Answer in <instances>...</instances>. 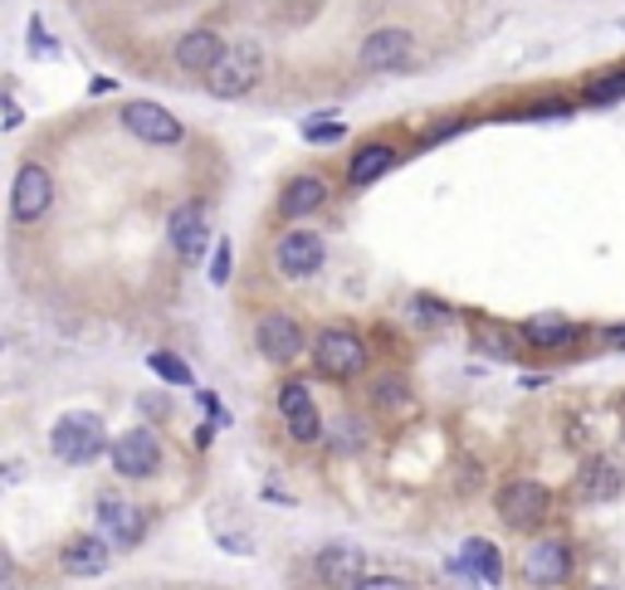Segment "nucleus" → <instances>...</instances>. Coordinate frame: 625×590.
Returning a JSON list of instances; mask_svg holds the SVG:
<instances>
[{"label": "nucleus", "instance_id": "423d86ee", "mask_svg": "<svg viewBox=\"0 0 625 590\" xmlns=\"http://www.w3.org/2000/svg\"><path fill=\"white\" fill-rule=\"evenodd\" d=\"M255 346H259V356H264L269 366H294L298 356L312 346V337L304 332V322L294 318V312H284V308H274V312H259V322H255Z\"/></svg>", "mask_w": 625, "mask_h": 590}, {"label": "nucleus", "instance_id": "9b49d317", "mask_svg": "<svg viewBox=\"0 0 625 590\" xmlns=\"http://www.w3.org/2000/svg\"><path fill=\"white\" fill-rule=\"evenodd\" d=\"M332 200V186L322 172H294L284 186H279L274 200V220L279 225H298V220H312L322 205Z\"/></svg>", "mask_w": 625, "mask_h": 590}, {"label": "nucleus", "instance_id": "a211bd4d", "mask_svg": "<svg viewBox=\"0 0 625 590\" xmlns=\"http://www.w3.org/2000/svg\"><path fill=\"white\" fill-rule=\"evenodd\" d=\"M113 566V542L103 532H79L64 542V552H59V571L64 576H79V581H89V576H103Z\"/></svg>", "mask_w": 625, "mask_h": 590}, {"label": "nucleus", "instance_id": "2eb2a0df", "mask_svg": "<svg viewBox=\"0 0 625 590\" xmlns=\"http://www.w3.org/2000/svg\"><path fill=\"white\" fill-rule=\"evenodd\" d=\"M225 49H231V45L221 39V30L196 25V30H186V35L172 45V64L181 69V73H196V79H205V73L221 64Z\"/></svg>", "mask_w": 625, "mask_h": 590}, {"label": "nucleus", "instance_id": "9d476101", "mask_svg": "<svg viewBox=\"0 0 625 590\" xmlns=\"http://www.w3.org/2000/svg\"><path fill=\"white\" fill-rule=\"evenodd\" d=\"M55 210V172L39 162H25L10 186V220L15 225H39Z\"/></svg>", "mask_w": 625, "mask_h": 590}, {"label": "nucleus", "instance_id": "7c9ffc66", "mask_svg": "<svg viewBox=\"0 0 625 590\" xmlns=\"http://www.w3.org/2000/svg\"><path fill=\"white\" fill-rule=\"evenodd\" d=\"M352 590H415V586L401 581V576H362Z\"/></svg>", "mask_w": 625, "mask_h": 590}, {"label": "nucleus", "instance_id": "c756f323", "mask_svg": "<svg viewBox=\"0 0 625 590\" xmlns=\"http://www.w3.org/2000/svg\"><path fill=\"white\" fill-rule=\"evenodd\" d=\"M231 239H221V245H215V259H211V283L215 288H225V283H231Z\"/></svg>", "mask_w": 625, "mask_h": 590}, {"label": "nucleus", "instance_id": "6e6552de", "mask_svg": "<svg viewBox=\"0 0 625 590\" xmlns=\"http://www.w3.org/2000/svg\"><path fill=\"white\" fill-rule=\"evenodd\" d=\"M108 463H113V473L128 483L156 479V469H162V439H156V429H148V425L122 429L108 449Z\"/></svg>", "mask_w": 625, "mask_h": 590}, {"label": "nucleus", "instance_id": "ddd939ff", "mask_svg": "<svg viewBox=\"0 0 625 590\" xmlns=\"http://www.w3.org/2000/svg\"><path fill=\"white\" fill-rule=\"evenodd\" d=\"M166 239H172V249L181 263H201L205 245H211V210H205V200L176 205L172 220H166Z\"/></svg>", "mask_w": 625, "mask_h": 590}, {"label": "nucleus", "instance_id": "20e7f679", "mask_svg": "<svg viewBox=\"0 0 625 590\" xmlns=\"http://www.w3.org/2000/svg\"><path fill=\"white\" fill-rule=\"evenodd\" d=\"M264 79V55H259V45H249V39H239V45H231L221 55V64H215L211 73H205V93L211 98H221V103H235V98H245L255 83Z\"/></svg>", "mask_w": 625, "mask_h": 590}, {"label": "nucleus", "instance_id": "4be33fe9", "mask_svg": "<svg viewBox=\"0 0 625 590\" xmlns=\"http://www.w3.org/2000/svg\"><path fill=\"white\" fill-rule=\"evenodd\" d=\"M464 566H469V576H479L484 586H504V556H498V546L484 542V536H469L464 542Z\"/></svg>", "mask_w": 625, "mask_h": 590}, {"label": "nucleus", "instance_id": "2f4dec72", "mask_svg": "<svg viewBox=\"0 0 625 590\" xmlns=\"http://www.w3.org/2000/svg\"><path fill=\"white\" fill-rule=\"evenodd\" d=\"M138 410H142V415H148V420H156V415H172V400H166V396H142L138 400Z\"/></svg>", "mask_w": 625, "mask_h": 590}, {"label": "nucleus", "instance_id": "cd10ccee", "mask_svg": "<svg viewBox=\"0 0 625 590\" xmlns=\"http://www.w3.org/2000/svg\"><path fill=\"white\" fill-rule=\"evenodd\" d=\"M367 445V429H362V420L357 415H338V425H332V449H338V455H357V449Z\"/></svg>", "mask_w": 625, "mask_h": 590}, {"label": "nucleus", "instance_id": "5701e85b", "mask_svg": "<svg viewBox=\"0 0 625 590\" xmlns=\"http://www.w3.org/2000/svg\"><path fill=\"white\" fill-rule=\"evenodd\" d=\"M312 405H318V400H312L308 376H284V381H279V396H274L279 420H294V415H304V410H312Z\"/></svg>", "mask_w": 625, "mask_h": 590}, {"label": "nucleus", "instance_id": "7ed1b4c3", "mask_svg": "<svg viewBox=\"0 0 625 590\" xmlns=\"http://www.w3.org/2000/svg\"><path fill=\"white\" fill-rule=\"evenodd\" d=\"M118 122H122V132H128L132 142H142V146H166V152L186 146V122L176 118L172 108L152 103V98L122 103V108H118Z\"/></svg>", "mask_w": 625, "mask_h": 590}, {"label": "nucleus", "instance_id": "aec40b11", "mask_svg": "<svg viewBox=\"0 0 625 590\" xmlns=\"http://www.w3.org/2000/svg\"><path fill=\"white\" fill-rule=\"evenodd\" d=\"M625 493V469L606 455H591L587 463L577 469V498L581 503H611Z\"/></svg>", "mask_w": 625, "mask_h": 590}, {"label": "nucleus", "instance_id": "c85d7f7f", "mask_svg": "<svg viewBox=\"0 0 625 590\" xmlns=\"http://www.w3.org/2000/svg\"><path fill=\"white\" fill-rule=\"evenodd\" d=\"M304 137L312 146H322V142H342L347 128H342V122H304Z\"/></svg>", "mask_w": 625, "mask_h": 590}, {"label": "nucleus", "instance_id": "dca6fc26", "mask_svg": "<svg viewBox=\"0 0 625 590\" xmlns=\"http://www.w3.org/2000/svg\"><path fill=\"white\" fill-rule=\"evenodd\" d=\"M518 337H523L528 346H538V352H571V346L587 342V328L562 318V312H538V318L518 322Z\"/></svg>", "mask_w": 625, "mask_h": 590}, {"label": "nucleus", "instance_id": "f257e3e1", "mask_svg": "<svg viewBox=\"0 0 625 590\" xmlns=\"http://www.w3.org/2000/svg\"><path fill=\"white\" fill-rule=\"evenodd\" d=\"M367 337L357 328H347V322H332V328H322L312 337V371L322 376V381L332 386H347L357 381L362 371H367Z\"/></svg>", "mask_w": 625, "mask_h": 590}, {"label": "nucleus", "instance_id": "bb28decb", "mask_svg": "<svg viewBox=\"0 0 625 590\" xmlns=\"http://www.w3.org/2000/svg\"><path fill=\"white\" fill-rule=\"evenodd\" d=\"M411 312L425 322V328H450V322H455V308L445 298H435V293H415Z\"/></svg>", "mask_w": 625, "mask_h": 590}, {"label": "nucleus", "instance_id": "f8f14e48", "mask_svg": "<svg viewBox=\"0 0 625 590\" xmlns=\"http://www.w3.org/2000/svg\"><path fill=\"white\" fill-rule=\"evenodd\" d=\"M411 55H415V39L405 25H377V30H367V39L357 45V64L367 73H396L411 64Z\"/></svg>", "mask_w": 625, "mask_h": 590}, {"label": "nucleus", "instance_id": "412c9836", "mask_svg": "<svg viewBox=\"0 0 625 590\" xmlns=\"http://www.w3.org/2000/svg\"><path fill=\"white\" fill-rule=\"evenodd\" d=\"M372 410L387 420H401L415 410V391L411 381H405V371H381L377 381H372Z\"/></svg>", "mask_w": 625, "mask_h": 590}, {"label": "nucleus", "instance_id": "72a5a7b5", "mask_svg": "<svg viewBox=\"0 0 625 590\" xmlns=\"http://www.w3.org/2000/svg\"><path fill=\"white\" fill-rule=\"evenodd\" d=\"M597 337L611 346V352H625V322H616V328H601Z\"/></svg>", "mask_w": 625, "mask_h": 590}, {"label": "nucleus", "instance_id": "6ab92c4d", "mask_svg": "<svg viewBox=\"0 0 625 590\" xmlns=\"http://www.w3.org/2000/svg\"><path fill=\"white\" fill-rule=\"evenodd\" d=\"M312 576H318L322 586L352 590L362 576H367V556H362L357 546H347V542H332V546H322V552L312 556Z\"/></svg>", "mask_w": 625, "mask_h": 590}, {"label": "nucleus", "instance_id": "473e14b6", "mask_svg": "<svg viewBox=\"0 0 625 590\" xmlns=\"http://www.w3.org/2000/svg\"><path fill=\"white\" fill-rule=\"evenodd\" d=\"M39 49H45V55H55V39L45 35V25H39V20H30V55H39Z\"/></svg>", "mask_w": 625, "mask_h": 590}, {"label": "nucleus", "instance_id": "b1692460", "mask_svg": "<svg viewBox=\"0 0 625 590\" xmlns=\"http://www.w3.org/2000/svg\"><path fill=\"white\" fill-rule=\"evenodd\" d=\"M625 98V69H611L601 73V79H591L587 88H581V108H611V103Z\"/></svg>", "mask_w": 625, "mask_h": 590}, {"label": "nucleus", "instance_id": "4468645a", "mask_svg": "<svg viewBox=\"0 0 625 590\" xmlns=\"http://www.w3.org/2000/svg\"><path fill=\"white\" fill-rule=\"evenodd\" d=\"M523 581L533 590H557L571 581V546L562 536H538L523 552Z\"/></svg>", "mask_w": 625, "mask_h": 590}, {"label": "nucleus", "instance_id": "a878e982", "mask_svg": "<svg viewBox=\"0 0 625 590\" xmlns=\"http://www.w3.org/2000/svg\"><path fill=\"white\" fill-rule=\"evenodd\" d=\"M284 429H288V439H294V445H318L322 435H328V425H322V410L312 405V410H304V415H294V420H284Z\"/></svg>", "mask_w": 625, "mask_h": 590}, {"label": "nucleus", "instance_id": "0eeeda50", "mask_svg": "<svg viewBox=\"0 0 625 590\" xmlns=\"http://www.w3.org/2000/svg\"><path fill=\"white\" fill-rule=\"evenodd\" d=\"M93 518H98V532L108 536L118 552H132V546H142V536H148L152 527V512L138 508V503H128L122 493H98V503H93Z\"/></svg>", "mask_w": 625, "mask_h": 590}, {"label": "nucleus", "instance_id": "39448f33", "mask_svg": "<svg viewBox=\"0 0 625 590\" xmlns=\"http://www.w3.org/2000/svg\"><path fill=\"white\" fill-rule=\"evenodd\" d=\"M494 508L514 532H538L552 512V488L538 479H508L504 488L494 493Z\"/></svg>", "mask_w": 625, "mask_h": 590}, {"label": "nucleus", "instance_id": "1a4fd4ad", "mask_svg": "<svg viewBox=\"0 0 625 590\" xmlns=\"http://www.w3.org/2000/svg\"><path fill=\"white\" fill-rule=\"evenodd\" d=\"M322 263H328V239H322L318 229L294 225V229H284V235H279V245H274L279 279L304 283V279H312V273L322 269Z\"/></svg>", "mask_w": 625, "mask_h": 590}, {"label": "nucleus", "instance_id": "f3484780", "mask_svg": "<svg viewBox=\"0 0 625 590\" xmlns=\"http://www.w3.org/2000/svg\"><path fill=\"white\" fill-rule=\"evenodd\" d=\"M391 166H396V142L391 137H372V142L352 146L342 181H347V191H367V186H377Z\"/></svg>", "mask_w": 625, "mask_h": 590}, {"label": "nucleus", "instance_id": "f03ea898", "mask_svg": "<svg viewBox=\"0 0 625 590\" xmlns=\"http://www.w3.org/2000/svg\"><path fill=\"white\" fill-rule=\"evenodd\" d=\"M108 449H113V439H108V429H103V420L93 415V410H69V415H59L55 429H49V455H55L59 463H74V469L103 459Z\"/></svg>", "mask_w": 625, "mask_h": 590}, {"label": "nucleus", "instance_id": "393cba45", "mask_svg": "<svg viewBox=\"0 0 625 590\" xmlns=\"http://www.w3.org/2000/svg\"><path fill=\"white\" fill-rule=\"evenodd\" d=\"M148 366H152L156 381H166V386H191L196 381V371L176 352H148Z\"/></svg>", "mask_w": 625, "mask_h": 590}]
</instances>
